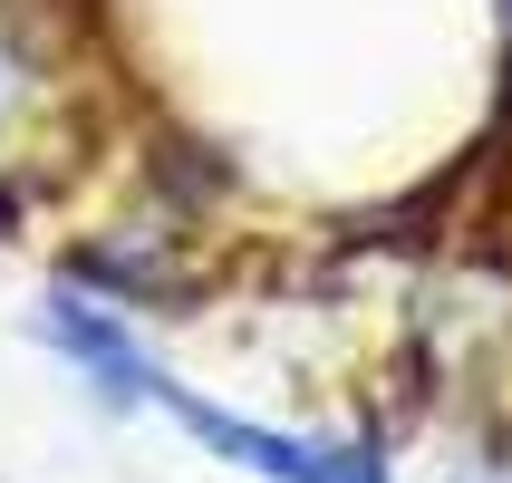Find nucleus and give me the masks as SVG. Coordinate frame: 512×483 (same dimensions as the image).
<instances>
[{
	"mask_svg": "<svg viewBox=\"0 0 512 483\" xmlns=\"http://www.w3.org/2000/svg\"><path fill=\"white\" fill-rule=\"evenodd\" d=\"M145 406H165L194 445L232 455L242 474H271V483H377L368 455H348V445H310V435H271V426H242V416H223V406L184 397L174 377H155V397H145Z\"/></svg>",
	"mask_w": 512,
	"mask_h": 483,
	"instance_id": "f03ea898",
	"label": "nucleus"
},
{
	"mask_svg": "<svg viewBox=\"0 0 512 483\" xmlns=\"http://www.w3.org/2000/svg\"><path fill=\"white\" fill-rule=\"evenodd\" d=\"M29 329H39V348L68 358V368H78L107 406H145V397H155V377H165L155 358H145V339L126 329V310H107L97 290H68V281H58L49 300H39Z\"/></svg>",
	"mask_w": 512,
	"mask_h": 483,
	"instance_id": "f257e3e1",
	"label": "nucleus"
}]
</instances>
